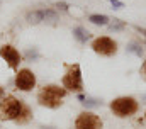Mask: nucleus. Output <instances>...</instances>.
Returning a JSON list of instances; mask_svg holds the SVG:
<instances>
[{
    "mask_svg": "<svg viewBox=\"0 0 146 129\" xmlns=\"http://www.w3.org/2000/svg\"><path fill=\"white\" fill-rule=\"evenodd\" d=\"M68 95V90L60 87V85H54V83H49V85H44L39 94H37V102L39 105L46 107V109H58L63 105V100L65 97Z\"/></svg>",
    "mask_w": 146,
    "mask_h": 129,
    "instance_id": "obj_1",
    "label": "nucleus"
},
{
    "mask_svg": "<svg viewBox=\"0 0 146 129\" xmlns=\"http://www.w3.org/2000/svg\"><path fill=\"white\" fill-rule=\"evenodd\" d=\"M139 109V102L131 95H124V97H117L110 102V110L115 117H131L138 112Z\"/></svg>",
    "mask_w": 146,
    "mask_h": 129,
    "instance_id": "obj_2",
    "label": "nucleus"
},
{
    "mask_svg": "<svg viewBox=\"0 0 146 129\" xmlns=\"http://www.w3.org/2000/svg\"><path fill=\"white\" fill-rule=\"evenodd\" d=\"M61 83H63V88H66L68 92H76V94L83 92V75H82L80 64H66V71L61 78Z\"/></svg>",
    "mask_w": 146,
    "mask_h": 129,
    "instance_id": "obj_3",
    "label": "nucleus"
},
{
    "mask_svg": "<svg viewBox=\"0 0 146 129\" xmlns=\"http://www.w3.org/2000/svg\"><path fill=\"white\" fill-rule=\"evenodd\" d=\"M24 107V102L14 95H5L0 102V122L3 121H17Z\"/></svg>",
    "mask_w": 146,
    "mask_h": 129,
    "instance_id": "obj_4",
    "label": "nucleus"
},
{
    "mask_svg": "<svg viewBox=\"0 0 146 129\" xmlns=\"http://www.w3.org/2000/svg\"><path fill=\"white\" fill-rule=\"evenodd\" d=\"M90 48L94 49V53L100 55V56H106L110 58L117 53V43L109 37V36H100V37H95L90 44Z\"/></svg>",
    "mask_w": 146,
    "mask_h": 129,
    "instance_id": "obj_5",
    "label": "nucleus"
},
{
    "mask_svg": "<svg viewBox=\"0 0 146 129\" xmlns=\"http://www.w3.org/2000/svg\"><path fill=\"white\" fill-rule=\"evenodd\" d=\"M14 85L17 90L21 92H31L34 87H36V75L33 70L29 68H22L15 73V80H14Z\"/></svg>",
    "mask_w": 146,
    "mask_h": 129,
    "instance_id": "obj_6",
    "label": "nucleus"
},
{
    "mask_svg": "<svg viewBox=\"0 0 146 129\" xmlns=\"http://www.w3.org/2000/svg\"><path fill=\"white\" fill-rule=\"evenodd\" d=\"M102 119L92 110H83L75 119V129H102Z\"/></svg>",
    "mask_w": 146,
    "mask_h": 129,
    "instance_id": "obj_7",
    "label": "nucleus"
},
{
    "mask_svg": "<svg viewBox=\"0 0 146 129\" xmlns=\"http://www.w3.org/2000/svg\"><path fill=\"white\" fill-rule=\"evenodd\" d=\"M0 58L7 63L10 70H14L15 73L19 71V64L22 61V55L12 46V44H3L0 46Z\"/></svg>",
    "mask_w": 146,
    "mask_h": 129,
    "instance_id": "obj_8",
    "label": "nucleus"
},
{
    "mask_svg": "<svg viewBox=\"0 0 146 129\" xmlns=\"http://www.w3.org/2000/svg\"><path fill=\"white\" fill-rule=\"evenodd\" d=\"M26 21L33 26H37L41 22H44V9H39V10H31L26 14Z\"/></svg>",
    "mask_w": 146,
    "mask_h": 129,
    "instance_id": "obj_9",
    "label": "nucleus"
},
{
    "mask_svg": "<svg viewBox=\"0 0 146 129\" xmlns=\"http://www.w3.org/2000/svg\"><path fill=\"white\" fill-rule=\"evenodd\" d=\"M73 37H75L80 44H87V41L90 39V32L87 31L85 27L78 26V27H75V29H73Z\"/></svg>",
    "mask_w": 146,
    "mask_h": 129,
    "instance_id": "obj_10",
    "label": "nucleus"
},
{
    "mask_svg": "<svg viewBox=\"0 0 146 129\" xmlns=\"http://www.w3.org/2000/svg\"><path fill=\"white\" fill-rule=\"evenodd\" d=\"M33 119V110H31V107L27 105V104H24V107H22V112H21V116L17 117V124H27L29 121Z\"/></svg>",
    "mask_w": 146,
    "mask_h": 129,
    "instance_id": "obj_11",
    "label": "nucleus"
},
{
    "mask_svg": "<svg viewBox=\"0 0 146 129\" xmlns=\"http://www.w3.org/2000/svg\"><path fill=\"white\" fill-rule=\"evenodd\" d=\"M88 21L94 26H107L110 22V19L106 14H92V15H88Z\"/></svg>",
    "mask_w": 146,
    "mask_h": 129,
    "instance_id": "obj_12",
    "label": "nucleus"
},
{
    "mask_svg": "<svg viewBox=\"0 0 146 129\" xmlns=\"http://www.w3.org/2000/svg\"><path fill=\"white\" fill-rule=\"evenodd\" d=\"M107 29H109L110 32H121L126 29V22L124 21H121V19H114L112 22H109L107 24Z\"/></svg>",
    "mask_w": 146,
    "mask_h": 129,
    "instance_id": "obj_13",
    "label": "nucleus"
},
{
    "mask_svg": "<svg viewBox=\"0 0 146 129\" xmlns=\"http://www.w3.org/2000/svg\"><path fill=\"white\" fill-rule=\"evenodd\" d=\"M126 51L127 53H133V55H136V56H143V46L139 44V43H136V41H131L127 46H126Z\"/></svg>",
    "mask_w": 146,
    "mask_h": 129,
    "instance_id": "obj_14",
    "label": "nucleus"
},
{
    "mask_svg": "<svg viewBox=\"0 0 146 129\" xmlns=\"http://www.w3.org/2000/svg\"><path fill=\"white\" fill-rule=\"evenodd\" d=\"M44 21H46V22H51V24H56V22L60 21V15H58V12L53 10V9H44Z\"/></svg>",
    "mask_w": 146,
    "mask_h": 129,
    "instance_id": "obj_15",
    "label": "nucleus"
},
{
    "mask_svg": "<svg viewBox=\"0 0 146 129\" xmlns=\"http://www.w3.org/2000/svg\"><path fill=\"white\" fill-rule=\"evenodd\" d=\"M82 105H83V107H87V109H94V107H100V105H102V102H100L99 98H94V97H87V98L82 102Z\"/></svg>",
    "mask_w": 146,
    "mask_h": 129,
    "instance_id": "obj_16",
    "label": "nucleus"
},
{
    "mask_svg": "<svg viewBox=\"0 0 146 129\" xmlns=\"http://www.w3.org/2000/svg\"><path fill=\"white\" fill-rule=\"evenodd\" d=\"M37 58H39V51H37L36 48L26 51V60H27V61H34V60H37Z\"/></svg>",
    "mask_w": 146,
    "mask_h": 129,
    "instance_id": "obj_17",
    "label": "nucleus"
},
{
    "mask_svg": "<svg viewBox=\"0 0 146 129\" xmlns=\"http://www.w3.org/2000/svg\"><path fill=\"white\" fill-rule=\"evenodd\" d=\"M56 10H61V12H68V3L66 2H56L54 3Z\"/></svg>",
    "mask_w": 146,
    "mask_h": 129,
    "instance_id": "obj_18",
    "label": "nucleus"
},
{
    "mask_svg": "<svg viewBox=\"0 0 146 129\" xmlns=\"http://www.w3.org/2000/svg\"><path fill=\"white\" fill-rule=\"evenodd\" d=\"M110 2V5H112V9L114 10H119V9H122L124 7V3L121 2V0H109Z\"/></svg>",
    "mask_w": 146,
    "mask_h": 129,
    "instance_id": "obj_19",
    "label": "nucleus"
},
{
    "mask_svg": "<svg viewBox=\"0 0 146 129\" xmlns=\"http://www.w3.org/2000/svg\"><path fill=\"white\" fill-rule=\"evenodd\" d=\"M139 73H141V76H143V78L146 80V61L141 64V70H139Z\"/></svg>",
    "mask_w": 146,
    "mask_h": 129,
    "instance_id": "obj_20",
    "label": "nucleus"
},
{
    "mask_svg": "<svg viewBox=\"0 0 146 129\" xmlns=\"http://www.w3.org/2000/svg\"><path fill=\"white\" fill-rule=\"evenodd\" d=\"M134 29H136L138 32H141V34L146 37V29H145V27H141V26H134Z\"/></svg>",
    "mask_w": 146,
    "mask_h": 129,
    "instance_id": "obj_21",
    "label": "nucleus"
},
{
    "mask_svg": "<svg viewBox=\"0 0 146 129\" xmlns=\"http://www.w3.org/2000/svg\"><path fill=\"white\" fill-rule=\"evenodd\" d=\"M3 97H5V90H3V87L0 85V102L3 100Z\"/></svg>",
    "mask_w": 146,
    "mask_h": 129,
    "instance_id": "obj_22",
    "label": "nucleus"
},
{
    "mask_svg": "<svg viewBox=\"0 0 146 129\" xmlns=\"http://www.w3.org/2000/svg\"><path fill=\"white\" fill-rule=\"evenodd\" d=\"M41 129H56V128H41Z\"/></svg>",
    "mask_w": 146,
    "mask_h": 129,
    "instance_id": "obj_23",
    "label": "nucleus"
},
{
    "mask_svg": "<svg viewBox=\"0 0 146 129\" xmlns=\"http://www.w3.org/2000/svg\"><path fill=\"white\" fill-rule=\"evenodd\" d=\"M145 121H146V112H145Z\"/></svg>",
    "mask_w": 146,
    "mask_h": 129,
    "instance_id": "obj_24",
    "label": "nucleus"
}]
</instances>
